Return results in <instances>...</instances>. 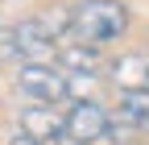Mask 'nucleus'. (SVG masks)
Instances as JSON below:
<instances>
[{
  "label": "nucleus",
  "instance_id": "f257e3e1",
  "mask_svg": "<svg viewBox=\"0 0 149 145\" xmlns=\"http://www.w3.org/2000/svg\"><path fill=\"white\" fill-rule=\"evenodd\" d=\"M128 29V8L120 0H79L70 4V33L87 46H104L124 38Z\"/></svg>",
  "mask_w": 149,
  "mask_h": 145
},
{
  "label": "nucleus",
  "instance_id": "f03ea898",
  "mask_svg": "<svg viewBox=\"0 0 149 145\" xmlns=\"http://www.w3.org/2000/svg\"><path fill=\"white\" fill-rule=\"evenodd\" d=\"M17 91L29 96L33 104H50L54 108L58 100L70 96V79L62 75V70L46 66V62H25L21 70H17Z\"/></svg>",
  "mask_w": 149,
  "mask_h": 145
},
{
  "label": "nucleus",
  "instance_id": "7ed1b4c3",
  "mask_svg": "<svg viewBox=\"0 0 149 145\" xmlns=\"http://www.w3.org/2000/svg\"><path fill=\"white\" fill-rule=\"evenodd\" d=\"M108 129H112V116L95 100H79L66 112V141L74 145H95L100 137H108Z\"/></svg>",
  "mask_w": 149,
  "mask_h": 145
},
{
  "label": "nucleus",
  "instance_id": "20e7f679",
  "mask_svg": "<svg viewBox=\"0 0 149 145\" xmlns=\"http://www.w3.org/2000/svg\"><path fill=\"white\" fill-rule=\"evenodd\" d=\"M13 50L21 62H46V58H54V33L42 21H17L13 25Z\"/></svg>",
  "mask_w": 149,
  "mask_h": 145
},
{
  "label": "nucleus",
  "instance_id": "39448f33",
  "mask_svg": "<svg viewBox=\"0 0 149 145\" xmlns=\"http://www.w3.org/2000/svg\"><path fill=\"white\" fill-rule=\"evenodd\" d=\"M17 129H21L25 137H33V141H58V137H66V116H58L50 104H33V108H25L21 112V120H17Z\"/></svg>",
  "mask_w": 149,
  "mask_h": 145
},
{
  "label": "nucleus",
  "instance_id": "423d86ee",
  "mask_svg": "<svg viewBox=\"0 0 149 145\" xmlns=\"http://www.w3.org/2000/svg\"><path fill=\"white\" fill-rule=\"evenodd\" d=\"M108 75L120 91H149V54H120L112 58Z\"/></svg>",
  "mask_w": 149,
  "mask_h": 145
},
{
  "label": "nucleus",
  "instance_id": "0eeeda50",
  "mask_svg": "<svg viewBox=\"0 0 149 145\" xmlns=\"http://www.w3.org/2000/svg\"><path fill=\"white\" fill-rule=\"evenodd\" d=\"M58 62L70 70V75H95V70H100V54H95V46L74 42V46H66L58 54Z\"/></svg>",
  "mask_w": 149,
  "mask_h": 145
},
{
  "label": "nucleus",
  "instance_id": "6e6552de",
  "mask_svg": "<svg viewBox=\"0 0 149 145\" xmlns=\"http://www.w3.org/2000/svg\"><path fill=\"white\" fill-rule=\"evenodd\" d=\"M116 120H124L128 129H149V91H124Z\"/></svg>",
  "mask_w": 149,
  "mask_h": 145
},
{
  "label": "nucleus",
  "instance_id": "1a4fd4ad",
  "mask_svg": "<svg viewBox=\"0 0 149 145\" xmlns=\"http://www.w3.org/2000/svg\"><path fill=\"white\" fill-rule=\"evenodd\" d=\"M8 145H42V141H33V137H25V133H17V137H13Z\"/></svg>",
  "mask_w": 149,
  "mask_h": 145
}]
</instances>
